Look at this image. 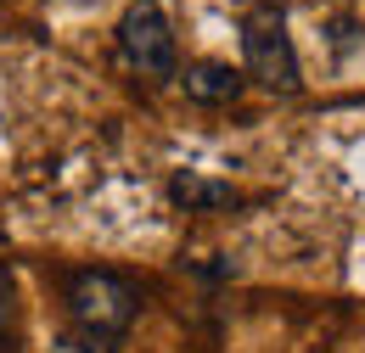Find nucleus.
<instances>
[{
	"label": "nucleus",
	"mask_w": 365,
	"mask_h": 353,
	"mask_svg": "<svg viewBox=\"0 0 365 353\" xmlns=\"http://www.w3.org/2000/svg\"><path fill=\"white\" fill-rule=\"evenodd\" d=\"M62 303H68V320L79 331H96V337L118 342L140 314V292H135V280H124L118 269H79V275H68Z\"/></svg>",
	"instance_id": "nucleus-1"
},
{
	"label": "nucleus",
	"mask_w": 365,
	"mask_h": 353,
	"mask_svg": "<svg viewBox=\"0 0 365 353\" xmlns=\"http://www.w3.org/2000/svg\"><path fill=\"white\" fill-rule=\"evenodd\" d=\"M0 353H23V348H17V342H11V337H0Z\"/></svg>",
	"instance_id": "nucleus-8"
},
{
	"label": "nucleus",
	"mask_w": 365,
	"mask_h": 353,
	"mask_svg": "<svg viewBox=\"0 0 365 353\" xmlns=\"http://www.w3.org/2000/svg\"><path fill=\"white\" fill-rule=\"evenodd\" d=\"M169 202L185 214H220V208H236V191L208 174H169Z\"/></svg>",
	"instance_id": "nucleus-5"
},
{
	"label": "nucleus",
	"mask_w": 365,
	"mask_h": 353,
	"mask_svg": "<svg viewBox=\"0 0 365 353\" xmlns=\"http://www.w3.org/2000/svg\"><path fill=\"white\" fill-rule=\"evenodd\" d=\"M185 90V101H197V107H230L236 95H242V73L230 68V62H191L185 73H175Z\"/></svg>",
	"instance_id": "nucleus-4"
},
{
	"label": "nucleus",
	"mask_w": 365,
	"mask_h": 353,
	"mask_svg": "<svg viewBox=\"0 0 365 353\" xmlns=\"http://www.w3.org/2000/svg\"><path fill=\"white\" fill-rule=\"evenodd\" d=\"M242 68L253 85L275 90V95H292L304 85V68H298V45L287 34V17L281 6H253L242 17Z\"/></svg>",
	"instance_id": "nucleus-2"
},
{
	"label": "nucleus",
	"mask_w": 365,
	"mask_h": 353,
	"mask_svg": "<svg viewBox=\"0 0 365 353\" xmlns=\"http://www.w3.org/2000/svg\"><path fill=\"white\" fill-rule=\"evenodd\" d=\"M11 309H17V303H11V280L0 275V337H6V325H11Z\"/></svg>",
	"instance_id": "nucleus-7"
},
{
	"label": "nucleus",
	"mask_w": 365,
	"mask_h": 353,
	"mask_svg": "<svg viewBox=\"0 0 365 353\" xmlns=\"http://www.w3.org/2000/svg\"><path fill=\"white\" fill-rule=\"evenodd\" d=\"M51 353H118L113 337H96V331H79V325H68V331H56L51 337Z\"/></svg>",
	"instance_id": "nucleus-6"
},
{
	"label": "nucleus",
	"mask_w": 365,
	"mask_h": 353,
	"mask_svg": "<svg viewBox=\"0 0 365 353\" xmlns=\"http://www.w3.org/2000/svg\"><path fill=\"white\" fill-rule=\"evenodd\" d=\"M113 40H118V56L135 73H146V79H175L180 73L175 23H169V11L158 0H130L124 17H118V28H113Z\"/></svg>",
	"instance_id": "nucleus-3"
}]
</instances>
